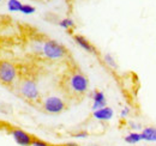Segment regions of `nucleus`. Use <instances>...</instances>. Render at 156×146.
<instances>
[{"label":"nucleus","instance_id":"f257e3e1","mask_svg":"<svg viewBox=\"0 0 156 146\" xmlns=\"http://www.w3.org/2000/svg\"><path fill=\"white\" fill-rule=\"evenodd\" d=\"M59 86L69 99L82 101L89 90V79L79 68L69 67L61 75Z\"/></svg>","mask_w":156,"mask_h":146},{"label":"nucleus","instance_id":"f03ea898","mask_svg":"<svg viewBox=\"0 0 156 146\" xmlns=\"http://www.w3.org/2000/svg\"><path fill=\"white\" fill-rule=\"evenodd\" d=\"M13 89L20 98L29 102L30 104H37L42 99L37 82L33 75L25 74L23 77H20Z\"/></svg>","mask_w":156,"mask_h":146},{"label":"nucleus","instance_id":"7ed1b4c3","mask_svg":"<svg viewBox=\"0 0 156 146\" xmlns=\"http://www.w3.org/2000/svg\"><path fill=\"white\" fill-rule=\"evenodd\" d=\"M20 78L18 67L7 60H0V84L7 88H15Z\"/></svg>","mask_w":156,"mask_h":146},{"label":"nucleus","instance_id":"20e7f679","mask_svg":"<svg viewBox=\"0 0 156 146\" xmlns=\"http://www.w3.org/2000/svg\"><path fill=\"white\" fill-rule=\"evenodd\" d=\"M42 55L49 60H60L67 55V49L54 40L43 41Z\"/></svg>","mask_w":156,"mask_h":146},{"label":"nucleus","instance_id":"39448f33","mask_svg":"<svg viewBox=\"0 0 156 146\" xmlns=\"http://www.w3.org/2000/svg\"><path fill=\"white\" fill-rule=\"evenodd\" d=\"M41 104V109L47 114H60L64 110L67 109V103L65 99H62L61 97L58 96H48L43 99H41L40 102Z\"/></svg>","mask_w":156,"mask_h":146},{"label":"nucleus","instance_id":"423d86ee","mask_svg":"<svg viewBox=\"0 0 156 146\" xmlns=\"http://www.w3.org/2000/svg\"><path fill=\"white\" fill-rule=\"evenodd\" d=\"M6 130L20 146H31L34 139H35L34 135H31L30 133H28V132H25L20 128L9 127L6 128Z\"/></svg>","mask_w":156,"mask_h":146},{"label":"nucleus","instance_id":"0eeeda50","mask_svg":"<svg viewBox=\"0 0 156 146\" xmlns=\"http://www.w3.org/2000/svg\"><path fill=\"white\" fill-rule=\"evenodd\" d=\"M73 41L85 52L91 53V54H96V48L94 47V44L87 37H84L83 35H79V34H76V35H73Z\"/></svg>","mask_w":156,"mask_h":146},{"label":"nucleus","instance_id":"6e6552de","mask_svg":"<svg viewBox=\"0 0 156 146\" xmlns=\"http://www.w3.org/2000/svg\"><path fill=\"white\" fill-rule=\"evenodd\" d=\"M107 107V99H106V96L105 93L100 90H95L93 92V111L101 108H105Z\"/></svg>","mask_w":156,"mask_h":146},{"label":"nucleus","instance_id":"1a4fd4ad","mask_svg":"<svg viewBox=\"0 0 156 146\" xmlns=\"http://www.w3.org/2000/svg\"><path fill=\"white\" fill-rule=\"evenodd\" d=\"M93 116L98 121H109L114 116V110L111 107H105V108L93 111Z\"/></svg>","mask_w":156,"mask_h":146},{"label":"nucleus","instance_id":"9d476101","mask_svg":"<svg viewBox=\"0 0 156 146\" xmlns=\"http://www.w3.org/2000/svg\"><path fill=\"white\" fill-rule=\"evenodd\" d=\"M142 140L148 141V143H156V127L154 126H148L144 127L140 132Z\"/></svg>","mask_w":156,"mask_h":146},{"label":"nucleus","instance_id":"9b49d317","mask_svg":"<svg viewBox=\"0 0 156 146\" xmlns=\"http://www.w3.org/2000/svg\"><path fill=\"white\" fill-rule=\"evenodd\" d=\"M124 140H125V143H127L130 145H136L142 141V137H140V133H138V132H131L124 138Z\"/></svg>","mask_w":156,"mask_h":146},{"label":"nucleus","instance_id":"f8f14e48","mask_svg":"<svg viewBox=\"0 0 156 146\" xmlns=\"http://www.w3.org/2000/svg\"><path fill=\"white\" fill-rule=\"evenodd\" d=\"M23 4L20 0H7V10L10 12H20Z\"/></svg>","mask_w":156,"mask_h":146},{"label":"nucleus","instance_id":"ddd939ff","mask_svg":"<svg viewBox=\"0 0 156 146\" xmlns=\"http://www.w3.org/2000/svg\"><path fill=\"white\" fill-rule=\"evenodd\" d=\"M103 61H105V64H106L109 68H113V70H117L118 68L117 61H115V59L113 57V55L112 54L107 53V54L103 55Z\"/></svg>","mask_w":156,"mask_h":146},{"label":"nucleus","instance_id":"4468645a","mask_svg":"<svg viewBox=\"0 0 156 146\" xmlns=\"http://www.w3.org/2000/svg\"><path fill=\"white\" fill-rule=\"evenodd\" d=\"M59 25L65 30H70V29H72L75 26V22L71 18H64L59 22Z\"/></svg>","mask_w":156,"mask_h":146},{"label":"nucleus","instance_id":"2eb2a0df","mask_svg":"<svg viewBox=\"0 0 156 146\" xmlns=\"http://www.w3.org/2000/svg\"><path fill=\"white\" fill-rule=\"evenodd\" d=\"M35 11H36V9L29 4H23V7L20 10V12L23 15H33V13H35Z\"/></svg>","mask_w":156,"mask_h":146},{"label":"nucleus","instance_id":"dca6fc26","mask_svg":"<svg viewBox=\"0 0 156 146\" xmlns=\"http://www.w3.org/2000/svg\"><path fill=\"white\" fill-rule=\"evenodd\" d=\"M31 146H60V145L49 144V143H47V141H44V140H41V139H39V138L35 137V139H34V141H33Z\"/></svg>","mask_w":156,"mask_h":146},{"label":"nucleus","instance_id":"f3484780","mask_svg":"<svg viewBox=\"0 0 156 146\" xmlns=\"http://www.w3.org/2000/svg\"><path fill=\"white\" fill-rule=\"evenodd\" d=\"M88 135H89V133H88L87 130H79V132L73 133V137H75V138H78V139H84V138H87Z\"/></svg>","mask_w":156,"mask_h":146},{"label":"nucleus","instance_id":"a211bd4d","mask_svg":"<svg viewBox=\"0 0 156 146\" xmlns=\"http://www.w3.org/2000/svg\"><path fill=\"white\" fill-rule=\"evenodd\" d=\"M129 126L131 129H133V130H138V129H142V126L139 125V123H137L135 121H130L129 122Z\"/></svg>","mask_w":156,"mask_h":146},{"label":"nucleus","instance_id":"6ab92c4d","mask_svg":"<svg viewBox=\"0 0 156 146\" xmlns=\"http://www.w3.org/2000/svg\"><path fill=\"white\" fill-rule=\"evenodd\" d=\"M129 114H130V108H129V107H125L124 109L121 110L120 116H121L122 119H125V117H127V116H129Z\"/></svg>","mask_w":156,"mask_h":146},{"label":"nucleus","instance_id":"aec40b11","mask_svg":"<svg viewBox=\"0 0 156 146\" xmlns=\"http://www.w3.org/2000/svg\"><path fill=\"white\" fill-rule=\"evenodd\" d=\"M64 146H79L78 144L76 143H65V144H62Z\"/></svg>","mask_w":156,"mask_h":146},{"label":"nucleus","instance_id":"412c9836","mask_svg":"<svg viewBox=\"0 0 156 146\" xmlns=\"http://www.w3.org/2000/svg\"><path fill=\"white\" fill-rule=\"evenodd\" d=\"M60 146H64V145H60Z\"/></svg>","mask_w":156,"mask_h":146},{"label":"nucleus","instance_id":"4be33fe9","mask_svg":"<svg viewBox=\"0 0 156 146\" xmlns=\"http://www.w3.org/2000/svg\"><path fill=\"white\" fill-rule=\"evenodd\" d=\"M0 1H2V0H0Z\"/></svg>","mask_w":156,"mask_h":146},{"label":"nucleus","instance_id":"5701e85b","mask_svg":"<svg viewBox=\"0 0 156 146\" xmlns=\"http://www.w3.org/2000/svg\"><path fill=\"white\" fill-rule=\"evenodd\" d=\"M155 146H156V145H155Z\"/></svg>","mask_w":156,"mask_h":146}]
</instances>
